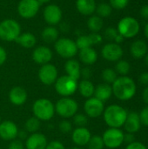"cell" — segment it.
<instances>
[{
    "instance_id": "f1b7e54d",
    "label": "cell",
    "mask_w": 148,
    "mask_h": 149,
    "mask_svg": "<svg viewBox=\"0 0 148 149\" xmlns=\"http://www.w3.org/2000/svg\"><path fill=\"white\" fill-rule=\"evenodd\" d=\"M103 24L104 23L102 17L99 16H92L87 22L88 28L92 32H99L102 29Z\"/></svg>"
},
{
    "instance_id": "cb8c5ba5",
    "label": "cell",
    "mask_w": 148,
    "mask_h": 149,
    "mask_svg": "<svg viewBox=\"0 0 148 149\" xmlns=\"http://www.w3.org/2000/svg\"><path fill=\"white\" fill-rule=\"evenodd\" d=\"M147 50L148 48L147 43L143 40H140V39L134 41L132 44L131 48H130V52H131L132 56L137 59L144 58L147 53Z\"/></svg>"
},
{
    "instance_id": "5b68a950",
    "label": "cell",
    "mask_w": 148,
    "mask_h": 149,
    "mask_svg": "<svg viewBox=\"0 0 148 149\" xmlns=\"http://www.w3.org/2000/svg\"><path fill=\"white\" fill-rule=\"evenodd\" d=\"M21 34L19 24L14 19H4L0 23V38L3 41L12 42Z\"/></svg>"
},
{
    "instance_id": "9c48e42d",
    "label": "cell",
    "mask_w": 148,
    "mask_h": 149,
    "mask_svg": "<svg viewBox=\"0 0 148 149\" xmlns=\"http://www.w3.org/2000/svg\"><path fill=\"white\" fill-rule=\"evenodd\" d=\"M124 134L120 128H108L102 135L104 145L111 149L120 148L124 142Z\"/></svg>"
},
{
    "instance_id": "6f0895ef",
    "label": "cell",
    "mask_w": 148,
    "mask_h": 149,
    "mask_svg": "<svg viewBox=\"0 0 148 149\" xmlns=\"http://www.w3.org/2000/svg\"><path fill=\"white\" fill-rule=\"evenodd\" d=\"M72 149H81V148H72Z\"/></svg>"
},
{
    "instance_id": "74e56055",
    "label": "cell",
    "mask_w": 148,
    "mask_h": 149,
    "mask_svg": "<svg viewBox=\"0 0 148 149\" xmlns=\"http://www.w3.org/2000/svg\"><path fill=\"white\" fill-rule=\"evenodd\" d=\"M129 3V0H110V5L112 8L117 10L125 9Z\"/></svg>"
},
{
    "instance_id": "11a10c76",
    "label": "cell",
    "mask_w": 148,
    "mask_h": 149,
    "mask_svg": "<svg viewBox=\"0 0 148 149\" xmlns=\"http://www.w3.org/2000/svg\"><path fill=\"white\" fill-rule=\"evenodd\" d=\"M145 34H146V37L148 38V24L145 27Z\"/></svg>"
},
{
    "instance_id": "f5cc1de1",
    "label": "cell",
    "mask_w": 148,
    "mask_h": 149,
    "mask_svg": "<svg viewBox=\"0 0 148 149\" xmlns=\"http://www.w3.org/2000/svg\"><path fill=\"white\" fill-rule=\"evenodd\" d=\"M124 37H122L120 34H118L117 35V37L115 38V39H114V41H115V43L116 44H120V43H122L123 41H124Z\"/></svg>"
},
{
    "instance_id": "30bf717a",
    "label": "cell",
    "mask_w": 148,
    "mask_h": 149,
    "mask_svg": "<svg viewBox=\"0 0 148 149\" xmlns=\"http://www.w3.org/2000/svg\"><path fill=\"white\" fill-rule=\"evenodd\" d=\"M58 69L54 65L50 63L41 65L38 71V79L45 86L53 85L58 79Z\"/></svg>"
},
{
    "instance_id": "7dc6e473",
    "label": "cell",
    "mask_w": 148,
    "mask_h": 149,
    "mask_svg": "<svg viewBox=\"0 0 148 149\" xmlns=\"http://www.w3.org/2000/svg\"><path fill=\"white\" fill-rule=\"evenodd\" d=\"M6 59H7L6 51L2 46H0V65H3L4 62L6 61Z\"/></svg>"
},
{
    "instance_id": "44dd1931",
    "label": "cell",
    "mask_w": 148,
    "mask_h": 149,
    "mask_svg": "<svg viewBox=\"0 0 148 149\" xmlns=\"http://www.w3.org/2000/svg\"><path fill=\"white\" fill-rule=\"evenodd\" d=\"M113 95V88L109 84L102 83L95 87L93 97L101 100L102 102H106Z\"/></svg>"
},
{
    "instance_id": "db71d44e",
    "label": "cell",
    "mask_w": 148,
    "mask_h": 149,
    "mask_svg": "<svg viewBox=\"0 0 148 149\" xmlns=\"http://www.w3.org/2000/svg\"><path fill=\"white\" fill-rule=\"evenodd\" d=\"M40 4H42V3H49L51 0H37Z\"/></svg>"
},
{
    "instance_id": "277c9868",
    "label": "cell",
    "mask_w": 148,
    "mask_h": 149,
    "mask_svg": "<svg viewBox=\"0 0 148 149\" xmlns=\"http://www.w3.org/2000/svg\"><path fill=\"white\" fill-rule=\"evenodd\" d=\"M55 106V113L64 119L73 117L79 110L77 101L70 97H63L58 100Z\"/></svg>"
},
{
    "instance_id": "603a6c76",
    "label": "cell",
    "mask_w": 148,
    "mask_h": 149,
    "mask_svg": "<svg viewBox=\"0 0 148 149\" xmlns=\"http://www.w3.org/2000/svg\"><path fill=\"white\" fill-rule=\"evenodd\" d=\"M65 70L66 72V75L78 80L80 79V72L81 67L80 64L76 59L70 58L68 59L65 64Z\"/></svg>"
},
{
    "instance_id": "2e32d148",
    "label": "cell",
    "mask_w": 148,
    "mask_h": 149,
    "mask_svg": "<svg viewBox=\"0 0 148 149\" xmlns=\"http://www.w3.org/2000/svg\"><path fill=\"white\" fill-rule=\"evenodd\" d=\"M47 143L48 141L45 135L37 132L27 137L24 148L26 149H45Z\"/></svg>"
},
{
    "instance_id": "681fc988",
    "label": "cell",
    "mask_w": 148,
    "mask_h": 149,
    "mask_svg": "<svg viewBox=\"0 0 148 149\" xmlns=\"http://www.w3.org/2000/svg\"><path fill=\"white\" fill-rule=\"evenodd\" d=\"M140 16L145 18V19H148V4L143 5L140 9Z\"/></svg>"
},
{
    "instance_id": "9f6ffc18",
    "label": "cell",
    "mask_w": 148,
    "mask_h": 149,
    "mask_svg": "<svg viewBox=\"0 0 148 149\" xmlns=\"http://www.w3.org/2000/svg\"><path fill=\"white\" fill-rule=\"evenodd\" d=\"M145 57H146V59H145V61H146V65L148 66V53H147V55H146Z\"/></svg>"
},
{
    "instance_id": "3957f363",
    "label": "cell",
    "mask_w": 148,
    "mask_h": 149,
    "mask_svg": "<svg viewBox=\"0 0 148 149\" xmlns=\"http://www.w3.org/2000/svg\"><path fill=\"white\" fill-rule=\"evenodd\" d=\"M32 113L34 117L40 121H48L51 120L55 114V106L50 100L41 98L33 103Z\"/></svg>"
},
{
    "instance_id": "1f68e13d",
    "label": "cell",
    "mask_w": 148,
    "mask_h": 149,
    "mask_svg": "<svg viewBox=\"0 0 148 149\" xmlns=\"http://www.w3.org/2000/svg\"><path fill=\"white\" fill-rule=\"evenodd\" d=\"M131 69L130 64L126 60H119L115 65V72L121 76H126Z\"/></svg>"
},
{
    "instance_id": "4dcf8cb0",
    "label": "cell",
    "mask_w": 148,
    "mask_h": 149,
    "mask_svg": "<svg viewBox=\"0 0 148 149\" xmlns=\"http://www.w3.org/2000/svg\"><path fill=\"white\" fill-rule=\"evenodd\" d=\"M113 8L109 3H101L96 7V12L99 17H107L112 14Z\"/></svg>"
},
{
    "instance_id": "52a82bcc",
    "label": "cell",
    "mask_w": 148,
    "mask_h": 149,
    "mask_svg": "<svg viewBox=\"0 0 148 149\" xmlns=\"http://www.w3.org/2000/svg\"><path fill=\"white\" fill-rule=\"evenodd\" d=\"M140 23L133 17H125L118 24V32L125 38H134L140 31Z\"/></svg>"
},
{
    "instance_id": "d6986e66",
    "label": "cell",
    "mask_w": 148,
    "mask_h": 149,
    "mask_svg": "<svg viewBox=\"0 0 148 149\" xmlns=\"http://www.w3.org/2000/svg\"><path fill=\"white\" fill-rule=\"evenodd\" d=\"M27 92L21 86H14L9 93V100L15 106H22L27 100Z\"/></svg>"
},
{
    "instance_id": "9a60e30c",
    "label": "cell",
    "mask_w": 148,
    "mask_h": 149,
    "mask_svg": "<svg viewBox=\"0 0 148 149\" xmlns=\"http://www.w3.org/2000/svg\"><path fill=\"white\" fill-rule=\"evenodd\" d=\"M18 127L11 120H4L0 123V138L3 141H12L17 137Z\"/></svg>"
},
{
    "instance_id": "83f0119b",
    "label": "cell",
    "mask_w": 148,
    "mask_h": 149,
    "mask_svg": "<svg viewBox=\"0 0 148 149\" xmlns=\"http://www.w3.org/2000/svg\"><path fill=\"white\" fill-rule=\"evenodd\" d=\"M42 38L44 42L50 44L56 42L58 38V31L54 26H48L44 28L42 31Z\"/></svg>"
},
{
    "instance_id": "8d00e7d4",
    "label": "cell",
    "mask_w": 148,
    "mask_h": 149,
    "mask_svg": "<svg viewBox=\"0 0 148 149\" xmlns=\"http://www.w3.org/2000/svg\"><path fill=\"white\" fill-rule=\"evenodd\" d=\"M58 128H59L61 133L69 134L70 132L72 131V125L69 120H67L65 119V120H63L62 121H60V123L58 125Z\"/></svg>"
},
{
    "instance_id": "d4e9b609",
    "label": "cell",
    "mask_w": 148,
    "mask_h": 149,
    "mask_svg": "<svg viewBox=\"0 0 148 149\" xmlns=\"http://www.w3.org/2000/svg\"><path fill=\"white\" fill-rule=\"evenodd\" d=\"M79 58L85 65H93L98 59V53L92 47L85 48L79 50Z\"/></svg>"
},
{
    "instance_id": "4316f807",
    "label": "cell",
    "mask_w": 148,
    "mask_h": 149,
    "mask_svg": "<svg viewBox=\"0 0 148 149\" xmlns=\"http://www.w3.org/2000/svg\"><path fill=\"white\" fill-rule=\"evenodd\" d=\"M78 90L81 94V96L89 99L91 97H93L95 86L92 84V82L90 81L89 79H82L78 84Z\"/></svg>"
},
{
    "instance_id": "7402d4cb",
    "label": "cell",
    "mask_w": 148,
    "mask_h": 149,
    "mask_svg": "<svg viewBox=\"0 0 148 149\" xmlns=\"http://www.w3.org/2000/svg\"><path fill=\"white\" fill-rule=\"evenodd\" d=\"M76 7L79 13L85 16H90L96 10L95 0H77Z\"/></svg>"
},
{
    "instance_id": "60d3db41",
    "label": "cell",
    "mask_w": 148,
    "mask_h": 149,
    "mask_svg": "<svg viewBox=\"0 0 148 149\" xmlns=\"http://www.w3.org/2000/svg\"><path fill=\"white\" fill-rule=\"evenodd\" d=\"M8 149H24V145L19 139H14L10 141Z\"/></svg>"
},
{
    "instance_id": "f546056e",
    "label": "cell",
    "mask_w": 148,
    "mask_h": 149,
    "mask_svg": "<svg viewBox=\"0 0 148 149\" xmlns=\"http://www.w3.org/2000/svg\"><path fill=\"white\" fill-rule=\"evenodd\" d=\"M40 120L38 119H37L36 117H31L29 118L26 121H25V124H24V128H25V131L27 133H31V134H33V133H37L39 128H40Z\"/></svg>"
},
{
    "instance_id": "ac0fdd59",
    "label": "cell",
    "mask_w": 148,
    "mask_h": 149,
    "mask_svg": "<svg viewBox=\"0 0 148 149\" xmlns=\"http://www.w3.org/2000/svg\"><path fill=\"white\" fill-rule=\"evenodd\" d=\"M92 137L91 132L85 127H76L72 134V140L75 145L79 147H83L87 145Z\"/></svg>"
},
{
    "instance_id": "7c38bea8",
    "label": "cell",
    "mask_w": 148,
    "mask_h": 149,
    "mask_svg": "<svg viewBox=\"0 0 148 149\" xmlns=\"http://www.w3.org/2000/svg\"><path fill=\"white\" fill-rule=\"evenodd\" d=\"M40 3L37 0H21L17 5L18 14L24 18H31L37 15Z\"/></svg>"
},
{
    "instance_id": "f907efd6",
    "label": "cell",
    "mask_w": 148,
    "mask_h": 149,
    "mask_svg": "<svg viewBox=\"0 0 148 149\" xmlns=\"http://www.w3.org/2000/svg\"><path fill=\"white\" fill-rule=\"evenodd\" d=\"M17 137L19 138L20 141H23V140H26L28 135H27V132L26 131H18V134H17Z\"/></svg>"
},
{
    "instance_id": "8fae6325",
    "label": "cell",
    "mask_w": 148,
    "mask_h": 149,
    "mask_svg": "<svg viewBox=\"0 0 148 149\" xmlns=\"http://www.w3.org/2000/svg\"><path fill=\"white\" fill-rule=\"evenodd\" d=\"M84 110L87 117L98 118L101 116L104 113V102H102L95 97H91L85 100L84 104Z\"/></svg>"
},
{
    "instance_id": "4fadbf2b",
    "label": "cell",
    "mask_w": 148,
    "mask_h": 149,
    "mask_svg": "<svg viewBox=\"0 0 148 149\" xmlns=\"http://www.w3.org/2000/svg\"><path fill=\"white\" fill-rule=\"evenodd\" d=\"M102 57L111 62H116L120 60L123 56V50L119 44L109 43L104 45L101 51Z\"/></svg>"
},
{
    "instance_id": "e575fe53",
    "label": "cell",
    "mask_w": 148,
    "mask_h": 149,
    "mask_svg": "<svg viewBox=\"0 0 148 149\" xmlns=\"http://www.w3.org/2000/svg\"><path fill=\"white\" fill-rule=\"evenodd\" d=\"M76 45L78 47L79 50H82L85 48H88V47H92V42L91 39L89 38V35L87 36H80L77 38V40L75 41Z\"/></svg>"
},
{
    "instance_id": "91938a15",
    "label": "cell",
    "mask_w": 148,
    "mask_h": 149,
    "mask_svg": "<svg viewBox=\"0 0 148 149\" xmlns=\"http://www.w3.org/2000/svg\"><path fill=\"white\" fill-rule=\"evenodd\" d=\"M0 149H1V148H0Z\"/></svg>"
},
{
    "instance_id": "7a4b0ae2",
    "label": "cell",
    "mask_w": 148,
    "mask_h": 149,
    "mask_svg": "<svg viewBox=\"0 0 148 149\" xmlns=\"http://www.w3.org/2000/svg\"><path fill=\"white\" fill-rule=\"evenodd\" d=\"M127 112L120 105H110L105 108L103 116L106 124L112 128H120L124 126L127 117Z\"/></svg>"
},
{
    "instance_id": "b9f144b4",
    "label": "cell",
    "mask_w": 148,
    "mask_h": 149,
    "mask_svg": "<svg viewBox=\"0 0 148 149\" xmlns=\"http://www.w3.org/2000/svg\"><path fill=\"white\" fill-rule=\"evenodd\" d=\"M89 38L91 39L92 45H99L102 42V36L100 34H99L98 32H92L91 34H89Z\"/></svg>"
},
{
    "instance_id": "ba28073f",
    "label": "cell",
    "mask_w": 148,
    "mask_h": 149,
    "mask_svg": "<svg viewBox=\"0 0 148 149\" xmlns=\"http://www.w3.org/2000/svg\"><path fill=\"white\" fill-rule=\"evenodd\" d=\"M55 50L60 57L67 59L73 58L79 51L75 41L68 38L58 39L55 42Z\"/></svg>"
},
{
    "instance_id": "6da1fadb",
    "label": "cell",
    "mask_w": 148,
    "mask_h": 149,
    "mask_svg": "<svg viewBox=\"0 0 148 149\" xmlns=\"http://www.w3.org/2000/svg\"><path fill=\"white\" fill-rule=\"evenodd\" d=\"M113 94L120 100L127 101L133 99L136 93L137 86L134 80L127 76L118 77L113 83Z\"/></svg>"
},
{
    "instance_id": "8992f818",
    "label": "cell",
    "mask_w": 148,
    "mask_h": 149,
    "mask_svg": "<svg viewBox=\"0 0 148 149\" xmlns=\"http://www.w3.org/2000/svg\"><path fill=\"white\" fill-rule=\"evenodd\" d=\"M56 92L62 97H70L78 90V80L64 75L57 79L54 83Z\"/></svg>"
},
{
    "instance_id": "f35d334b",
    "label": "cell",
    "mask_w": 148,
    "mask_h": 149,
    "mask_svg": "<svg viewBox=\"0 0 148 149\" xmlns=\"http://www.w3.org/2000/svg\"><path fill=\"white\" fill-rule=\"evenodd\" d=\"M141 125L148 127V107H144L139 113Z\"/></svg>"
},
{
    "instance_id": "7bdbcfd3",
    "label": "cell",
    "mask_w": 148,
    "mask_h": 149,
    "mask_svg": "<svg viewBox=\"0 0 148 149\" xmlns=\"http://www.w3.org/2000/svg\"><path fill=\"white\" fill-rule=\"evenodd\" d=\"M45 149H65L64 144L59 141H52L47 143Z\"/></svg>"
},
{
    "instance_id": "5bb4252c",
    "label": "cell",
    "mask_w": 148,
    "mask_h": 149,
    "mask_svg": "<svg viewBox=\"0 0 148 149\" xmlns=\"http://www.w3.org/2000/svg\"><path fill=\"white\" fill-rule=\"evenodd\" d=\"M62 17V10L57 4H49L44 10V18L51 26L58 24L61 21Z\"/></svg>"
},
{
    "instance_id": "d6a6232c",
    "label": "cell",
    "mask_w": 148,
    "mask_h": 149,
    "mask_svg": "<svg viewBox=\"0 0 148 149\" xmlns=\"http://www.w3.org/2000/svg\"><path fill=\"white\" fill-rule=\"evenodd\" d=\"M118 78V73L112 68H106L102 72V79L106 84H113Z\"/></svg>"
},
{
    "instance_id": "ab89813d",
    "label": "cell",
    "mask_w": 148,
    "mask_h": 149,
    "mask_svg": "<svg viewBox=\"0 0 148 149\" xmlns=\"http://www.w3.org/2000/svg\"><path fill=\"white\" fill-rule=\"evenodd\" d=\"M118 34H119L118 31L113 27H108L105 31V36L109 40H113L114 41V39H115V38L117 37Z\"/></svg>"
},
{
    "instance_id": "d590c367",
    "label": "cell",
    "mask_w": 148,
    "mask_h": 149,
    "mask_svg": "<svg viewBox=\"0 0 148 149\" xmlns=\"http://www.w3.org/2000/svg\"><path fill=\"white\" fill-rule=\"evenodd\" d=\"M73 123L77 126V127H85L88 122V117L84 113H76L73 117Z\"/></svg>"
},
{
    "instance_id": "e0dca14e",
    "label": "cell",
    "mask_w": 148,
    "mask_h": 149,
    "mask_svg": "<svg viewBox=\"0 0 148 149\" xmlns=\"http://www.w3.org/2000/svg\"><path fill=\"white\" fill-rule=\"evenodd\" d=\"M52 58V52L47 46H38L32 52V59L38 65L48 64Z\"/></svg>"
},
{
    "instance_id": "484cf974",
    "label": "cell",
    "mask_w": 148,
    "mask_h": 149,
    "mask_svg": "<svg viewBox=\"0 0 148 149\" xmlns=\"http://www.w3.org/2000/svg\"><path fill=\"white\" fill-rule=\"evenodd\" d=\"M15 42L24 48H32L36 45L37 39H36V37L32 33L24 32V33H21L17 38Z\"/></svg>"
},
{
    "instance_id": "680465c9",
    "label": "cell",
    "mask_w": 148,
    "mask_h": 149,
    "mask_svg": "<svg viewBox=\"0 0 148 149\" xmlns=\"http://www.w3.org/2000/svg\"><path fill=\"white\" fill-rule=\"evenodd\" d=\"M2 122V118H1V115H0V123Z\"/></svg>"
},
{
    "instance_id": "816d5d0a",
    "label": "cell",
    "mask_w": 148,
    "mask_h": 149,
    "mask_svg": "<svg viewBox=\"0 0 148 149\" xmlns=\"http://www.w3.org/2000/svg\"><path fill=\"white\" fill-rule=\"evenodd\" d=\"M142 98H143V100L145 101V103H147L148 105V86H147L143 93H142Z\"/></svg>"
},
{
    "instance_id": "ffe728a7",
    "label": "cell",
    "mask_w": 148,
    "mask_h": 149,
    "mask_svg": "<svg viewBox=\"0 0 148 149\" xmlns=\"http://www.w3.org/2000/svg\"><path fill=\"white\" fill-rule=\"evenodd\" d=\"M141 127L140 115L137 112H130L127 113L126 120L124 124V127L127 133L135 134L140 131Z\"/></svg>"
},
{
    "instance_id": "c3c4849f",
    "label": "cell",
    "mask_w": 148,
    "mask_h": 149,
    "mask_svg": "<svg viewBox=\"0 0 148 149\" xmlns=\"http://www.w3.org/2000/svg\"><path fill=\"white\" fill-rule=\"evenodd\" d=\"M140 82L142 85L148 86V72H143L140 76Z\"/></svg>"
},
{
    "instance_id": "836d02e7",
    "label": "cell",
    "mask_w": 148,
    "mask_h": 149,
    "mask_svg": "<svg viewBox=\"0 0 148 149\" xmlns=\"http://www.w3.org/2000/svg\"><path fill=\"white\" fill-rule=\"evenodd\" d=\"M88 149H103L105 145L102 139V136L93 135L91 137L89 142L87 143Z\"/></svg>"
},
{
    "instance_id": "ee69618b",
    "label": "cell",
    "mask_w": 148,
    "mask_h": 149,
    "mask_svg": "<svg viewBox=\"0 0 148 149\" xmlns=\"http://www.w3.org/2000/svg\"><path fill=\"white\" fill-rule=\"evenodd\" d=\"M92 75V72L91 71L90 68L88 67H85L83 69H81V72H80V78L82 77L83 79H89Z\"/></svg>"
},
{
    "instance_id": "f6af8a7d",
    "label": "cell",
    "mask_w": 148,
    "mask_h": 149,
    "mask_svg": "<svg viewBox=\"0 0 148 149\" xmlns=\"http://www.w3.org/2000/svg\"><path fill=\"white\" fill-rule=\"evenodd\" d=\"M126 149H147V147H146L143 143L139 142V141H134V142H133V143L128 144Z\"/></svg>"
},
{
    "instance_id": "bcb514c9",
    "label": "cell",
    "mask_w": 148,
    "mask_h": 149,
    "mask_svg": "<svg viewBox=\"0 0 148 149\" xmlns=\"http://www.w3.org/2000/svg\"><path fill=\"white\" fill-rule=\"evenodd\" d=\"M134 141H135V137H134L133 134L127 133V134H124V142L130 144V143H133Z\"/></svg>"
}]
</instances>
